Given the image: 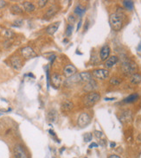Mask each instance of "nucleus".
Wrapping results in <instances>:
<instances>
[{
	"instance_id": "nucleus-4",
	"label": "nucleus",
	"mask_w": 141,
	"mask_h": 158,
	"mask_svg": "<svg viewBox=\"0 0 141 158\" xmlns=\"http://www.w3.org/2000/svg\"><path fill=\"white\" fill-rule=\"evenodd\" d=\"M89 123H90V116L88 115V113L83 112V113H82L79 116L78 120H77V124H78L79 127L84 128L87 126Z\"/></svg>"
},
{
	"instance_id": "nucleus-29",
	"label": "nucleus",
	"mask_w": 141,
	"mask_h": 158,
	"mask_svg": "<svg viewBox=\"0 0 141 158\" xmlns=\"http://www.w3.org/2000/svg\"><path fill=\"white\" fill-rule=\"evenodd\" d=\"M94 133H95V136H96L97 137H99V138H101V137H104V135H103V133L101 132V131H94Z\"/></svg>"
},
{
	"instance_id": "nucleus-24",
	"label": "nucleus",
	"mask_w": 141,
	"mask_h": 158,
	"mask_svg": "<svg viewBox=\"0 0 141 158\" xmlns=\"http://www.w3.org/2000/svg\"><path fill=\"white\" fill-rule=\"evenodd\" d=\"M11 12L14 13V14H21L22 12V10H21V8H20L18 5L15 4L11 7Z\"/></svg>"
},
{
	"instance_id": "nucleus-31",
	"label": "nucleus",
	"mask_w": 141,
	"mask_h": 158,
	"mask_svg": "<svg viewBox=\"0 0 141 158\" xmlns=\"http://www.w3.org/2000/svg\"><path fill=\"white\" fill-rule=\"evenodd\" d=\"M14 23L16 24V25H18V26H21L22 24V20H21V19L16 20V21L14 22Z\"/></svg>"
},
{
	"instance_id": "nucleus-33",
	"label": "nucleus",
	"mask_w": 141,
	"mask_h": 158,
	"mask_svg": "<svg viewBox=\"0 0 141 158\" xmlns=\"http://www.w3.org/2000/svg\"><path fill=\"white\" fill-rule=\"evenodd\" d=\"M98 146H99V145H98V144H96V143H92V144H90V145H89V148H90V149H93V148H97Z\"/></svg>"
},
{
	"instance_id": "nucleus-25",
	"label": "nucleus",
	"mask_w": 141,
	"mask_h": 158,
	"mask_svg": "<svg viewBox=\"0 0 141 158\" xmlns=\"http://www.w3.org/2000/svg\"><path fill=\"white\" fill-rule=\"evenodd\" d=\"M120 82H121V80L119 78H115V77H114L110 80V84L114 85V86H118V85L120 84Z\"/></svg>"
},
{
	"instance_id": "nucleus-2",
	"label": "nucleus",
	"mask_w": 141,
	"mask_h": 158,
	"mask_svg": "<svg viewBox=\"0 0 141 158\" xmlns=\"http://www.w3.org/2000/svg\"><path fill=\"white\" fill-rule=\"evenodd\" d=\"M100 99V95L98 93L95 92H91L90 93H88L84 97L83 99V103L85 105V106L87 107H91L93 106L95 103H97L99 101V99Z\"/></svg>"
},
{
	"instance_id": "nucleus-17",
	"label": "nucleus",
	"mask_w": 141,
	"mask_h": 158,
	"mask_svg": "<svg viewBox=\"0 0 141 158\" xmlns=\"http://www.w3.org/2000/svg\"><path fill=\"white\" fill-rule=\"evenodd\" d=\"M24 8L27 12H32V11L36 10L35 5H34L32 3H30V2H24Z\"/></svg>"
},
{
	"instance_id": "nucleus-26",
	"label": "nucleus",
	"mask_w": 141,
	"mask_h": 158,
	"mask_svg": "<svg viewBox=\"0 0 141 158\" xmlns=\"http://www.w3.org/2000/svg\"><path fill=\"white\" fill-rule=\"evenodd\" d=\"M73 29H74V26H73V25H71V24H68V25L67 26V30H66V35H67V36H69V35H71Z\"/></svg>"
},
{
	"instance_id": "nucleus-22",
	"label": "nucleus",
	"mask_w": 141,
	"mask_h": 158,
	"mask_svg": "<svg viewBox=\"0 0 141 158\" xmlns=\"http://www.w3.org/2000/svg\"><path fill=\"white\" fill-rule=\"evenodd\" d=\"M123 5L128 10H133V2L132 1H123Z\"/></svg>"
},
{
	"instance_id": "nucleus-20",
	"label": "nucleus",
	"mask_w": 141,
	"mask_h": 158,
	"mask_svg": "<svg viewBox=\"0 0 141 158\" xmlns=\"http://www.w3.org/2000/svg\"><path fill=\"white\" fill-rule=\"evenodd\" d=\"M138 99V95L137 94V93H135V94H132L130 96H128L127 98H126L124 101H125V102H126V103H132V102H134V101H136Z\"/></svg>"
},
{
	"instance_id": "nucleus-16",
	"label": "nucleus",
	"mask_w": 141,
	"mask_h": 158,
	"mask_svg": "<svg viewBox=\"0 0 141 158\" xmlns=\"http://www.w3.org/2000/svg\"><path fill=\"white\" fill-rule=\"evenodd\" d=\"M132 118V112L130 111H126L125 112L122 113L121 117H120V120L122 122H129Z\"/></svg>"
},
{
	"instance_id": "nucleus-35",
	"label": "nucleus",
	"mask_w": 141,
	"mask_h": 158,
	"mask_svg": "<svg viewBox=\"0 0 141 158\" xmlns=\"http://www.w3.org/2000/svg\"><path fill=\"white\" fill-rule=\"evenodd\" d=\"M108 158H121V157L117 155H112V156H110V157H108Z\"/></svg>"
},
{
	"instance_id": "nucleus-34",
	"label": "nucleus",
	"mask_w": 141,
	"mask_h": 158,
	"mask_svg": "<svg viewBox=\"0 0 141 158\" xmlns=\"http://www.w3.org/2000/svg\"><path fill=\"white\" fill-rule=\"evenodd\" d=\"M5 4H6V3H5L4 1H0V8H3V7H4Z\"/></svg>"
},
{
	"instance_id": "nucleus-11",
	"label": "nucleus",
	"mask_w": 141,
	"mask_h": 158,
	"mask_svg": "<svg viewBox=\"0 0 141 158\" xmlns=\"http://www.w3.org/2000/svg\"><path fill=\"white\" fill-rule=\"evenodd\" d=\"M59 25H60L59 22H54V23L50 24V25L46 29V33L48 34V35H54V34L56 33V31L58 29V28H59Z\"/></svg>"
},
{
	"instance_id": "nucleus-12",
	"label": "nucleus",
	"mask_w": 141,
	"mask_h": 158,
	"mask_svg": "<svg viewBox=\"0 0 141 158\" xmlns=\"http://www.w3.org/2000/svg\"><path fill=\"white\" fill-rule=\"evenodd\" d=\"M74 108V104L69 100H65L62 104V111L63 112H68L69 111H71Z\"/></svg>"
},
{
	"instance_id": "nucleus-23",
	"label": "nucleus",
	"mask_w": 141,
	"mask_h": 158,
	"mask_svg": "<svg viewBox=\"0 0 141 158\" xmlns=\"http://www.w3.org/2000/svg\"><path fill=\"white\" fill-rule=\"evenodd\" d=\"M85 12V9L82 8L80 5H77L76 7V9H74V13H76V15H78V16H82V14Z\"/></svg>"
},
{
	"instance_id": "nucleus-38",
	"label": "nucleus",
	"mask_w": 141,
	"mask_h": 158,
	"mask_svg": "<svg viewBox=\"0 0 141 158\" xmlns=\"http://www.w3.org/2000/svg\"><path fill=\"white\" fill-rule=\"evenodd\" d=\"M80 25H82V20H80V21L79 22V23H78V27H77V30H79V29H80Z\"/></svg>"
},
{
	"instance_id": "nucleus-21",
	"label": "nucleus",
	"mask_w": 141,
	"mask_h": 158,
	"mask_svg": "<svg viewBox=\"0 0 141 158\" xmlns=\"http://www.w3.org/2000/svg\"><path fill=\"white\" fill-rule=\"evenodd\" d=\"M56 11H57V7H56V6L50 7V8L47 10L46 15H45V16H48V17H51L52 16H54V15L56 14Z\"/></svg>"
},
{
	"instance_id": "nucleus-13",
	"label": "nucleus",
	"mask_w": 141,
	"mask_h": 158,
	"mask_svg": "<svg viewBox=\"0 0 141 158\" xmlns=\"http://www.w3.org/2000/svg\"><path fill=\"white\" fill-rule=\"evenodd\" d=\"M51 81H52V84H53L54 86H61L62 82V76L60 74H54L52 75Z\"/></svg>"
},
{
	"instance_id": "nucleus-40",
	"label": "nucleus",
	"mask_w": 141,
	"mask_h": 158,
	"mask_svg": "<svg viewBox=\"0 0 141 158\" xmlns=\"http://www.w3.org/2000/svg\"><path fill=\"white\" fill-rule=\"evenodd\" d=\"M138 50H141V42H140V44L138 45Z\"/></svg>"
},
{
	"instance_id": "nucleus-19",
	"label": "nucleus",
	"mask_w": 141,
	"mask_h": 158,
	"mask_svg": "<svg viewBox=\"0 0 141 158\" xmlns=\"http://www.w3.org/2000/svg\"><path fill=\"white\" fill-rule=\"evenodd\" d=\"M48 118L50 121L51 122H54L56 119H57V113L54 110L50 111V112L48 113Z\"/></svg>"
},
{
	"instance_id": "nucleus-8",
	"label": "nucleus",
	"mask_w": 141,
	"mask_h": 158,
	"mask_svg": "<svg viewBox=\"0 0 141 158\" xmlns=\"http://www.w3.org/2000/svg\"><path fill=\"white\" fill-rule=\"evenodd\" d=\"M14 154L16 158H27L26 153L21 145H16L14 148Z\"/></svg>"
},
{
	"instance_id": "nucleus-6",
	"label": "nucleus",
	"mask_w": 141,
	"mask_h": 158,
	"mask_svg": "<svg viewBox=\"0 0 141 158\" xmlns=\"http://www.w3.org/2000/svg\"><path fill=\"white\" fill-rule=\"evenodd\" d=\"M21 54L24 56V58H26V59H30V58H33L36 56V53L34 51V49L30 47H25V48H22Z\"/></svg>"
},
{
	"instance_id": "nucleus-27",
	"label": "nucleus",
	"mask_w": 141,
	"mask_h": 158,
	"mask_svg": "<svg viewBox=\"0 0 141 158\" xmlns=\"http://www.w3.org/2000/svg\"><path fill=\"white\" fill-rule=\"evenodd\" d=\"M92 138H93V136H92L91 133H86L84 135V141L85 142H90L92 140Z\"/></svg>"
},
{
	"instance_id": "nucleus-15",
	"label": "nucleus",
	"mask_w": 141,
	"mask_h": 158,
	"mask_svg": "<svg viewBox=\"0 0 141 158\" xmlns=\"http://www.w3.org/2000/svg\"><path fill=\"white\" fill-rule=\"evenodd\" d=\"M118 62V57L117 56H111L110 58H108V60H106V63H105V66L108 68H111L116 63Z\"/></svg>"
},
{
	"instance_id": "nucleus-7",
	"label": "nucleus",
	"mask_w": 141,
	"mask_h": 158,
	"mask_svg": "<svg viewBox=\"0 0 141 158\" xmlns=\"http://www.w3.org/2000/svg\"><path fill=\"white\" fill-rule=\"evenodd\" d=\"M76 72H77L76 67H74V66L71 65V64L67 65L64 67V69H63V74H64L65 77H67V78L72 77L73 75H74L76 74Z\"/></svg>"
},
{
	"instance_id": "nucleus-41",
	"label": "nucleus",
	"mask_w": 141,
	"mask_h": 158,
	"mask_svg": "<svg viewBox=\"0 0 141 158\" xmlns=\"http://www.w3.org/2000/svg\"><path fill=\"white\" fill-rule=\"evenodd\" d=\"M52 158H56V157H52Z\"/></svg>"
},
{
	"instance_id": "nucleus-18",
	"label": "nucleus",
	"mask_w": 141,
	"mask_h": 158,
	"mask_svg": "<svg viewBox=\"0 0 141 158\" xmlns=\"http://www.w3.org/2000/svg\"><path fill=\"white\" fill-rule=\"evenodd\" d=\"M130 80H131V82L132 84H136L137 85V84L140 83V82H141V74L135 73V74H133L131 76Z\"/></svg>"
},
{
	"instance_id": "nucleus-1",
	"label": "nucleus",
	"mask_w": 141,
	"mask_h": 158,
	"mask_svg": "<svg viewBox=\"0 0 141 158\" xmlns=\"http://www.w3.org/2000/svg\"><path fill=\"white\" fill-rule=\"evenodd\" d=\"M110 21V25L112 29L115 31H119L121 29L122 25H123V19H122V14L121 13H114L110 16L109 18Z\"/></svg>"
},
{
	"instance_id": "nucleus-9",
	"label": "nucleus",
	"mask_w": 141,
	"mask_h": 158,
	"mask_svg": "<svg viewBox=\"0 0 141 158\" xmlns=\"http://www.w3.org/2000/svg\"><path fill=\"white\" fill-rule=\"evenodd\" d=\"M109 54H110V48L108 45H104L101 48L100 52V57L101 61H106L108 58Z\"/></svg>"
},
{
	"instance_id": "nucleus-39",
	"label": "nucleus",
	"mask_w": 141,
	"mask_h": 158,
	"mask_svg": "<svg viewBox=\"0 0 141 158\" xmlns=\"http://www.w3.org/2000/svg\"><path fill=\"white\" fill-rule=\"evenodd\" d=\"M87 28H88V20H87V22H86V26H85V28H84V29L87 30Z\"/></svg>"
},
{
	"instance_id": "nucleus-14",
	"label": "nucleus",
	"mask_w": 141,
	"mask_h": 158,
	"mask_svg": "<svg viewBox=\"0 0 141 158\" xmlns=\"http://www.w3.org/2000/svg\"><path fill=\"white\" fill-rule=\"evenodd\" d=\"M97 87H98V85L96 83V81H95L94 80H90V81H88V84L84 86V90H85V91H88V92L94 91V90L96 89Z\"/></svg>"
},
{
	"instance_id": "nucleus-32",
	"label": "nucleus",
	"mask_w": 141,
	"mask_h": 158,
	"mask_svg": "<svg viewBox=\"0 0 141 158\" xmlns=\"http://www.w3.org/2000/svg\"><path fill=\"white\" fill-rule=\"evenodd\" d=\"M13 35V33L10 30H6V33H5V35H6V37H11V35Z\"/></svg>"
},
{
	"instance_id": "nucleus-28",
	"label": "nucleus",
	"mask_w": 141,
	"mask_h": 158,
	"mask_svg": "<svg viewBox=\"0 0 141 158\" xmlns=\"http://www.w3.org/2000/svg\"><path fill=\"white\" fill-rule=\"evenodd\" d=\"M68 22H69V24L73 25V24L76 22V17H74V16H68Z\"/></svg>"
},
{
	"instance_id": "nucleus-5",
	"label": "nucleus",
	"mask_w": 141,
	"mask_h": 158,
	"mask_svg": "<svg viewBox=\"0 0 141 158\" xmlns=\"http://www.w3.org/2000/svg\"><path fill=\"white\" fill-rule=\"evenodd\" d=\"M93 75L94 76V78L99 79V80H106L109 76V72L108 70L104 68L96 69L93 72Z\"/></svg>"
},
{
	"instance_id": "nucleus-30",
	"label": "nucleus",
	"mask_w": 141,
	"mask_h": 158,
	"mask_svg": "<svg viewBox=\"0 0 141 158\" xmlns=\"http://www.w3.org/2000/svg\"><path fill=\"white\" fill-rule=\"evenodd\" d=\"M47 3V1L46 0H42V1H38V5L40 7H44L45 4Z\"/></svg>"
},
{
	"instance_id": "nucleus-36",
	"label": "nucleus",
	"mask_w": 141,
	"mask_h": 158,
	"mask_svg": "<svg viewBox=\"0 0 141 158\" xmlns=\"http://www.w3.org/2000/svg\"><path fill=\"white\" fill-rule=\"evenodd\" d=\"M116 146V144L115 143H110V147L111 148H114Z\"/></svg>"
},
{
	"instance_id": "nucleus-42",
	"label": "nucleus",
	"mask_w": 141,
	"mask_h": 158,
	"mask_svg": "<svg viewBox=\"0 0 141 158\" xmlns=\"http://www.w3.org/2000/svg\"><path fill=\"white\" fill-rule=\"evenodd\" d=\"M85 158H88V157H85Z\"/></svg>"
},
{
	"instance_id": "nucleus-10",
	"label": "nucleus",
	"mask_w": 141,
	"mask_h": 158,
	"mask_svg": "<svg viewBox=\"0 0 141 158\" xmlns=\"http://www.w3.org/2000/svg\"><path fill=\"white\" fill-rule=\"evenodd\" d=\"M10 63L15 70H20L22 67V61L18 56H13L10 59Z\"/></svg>"
},
{
	"instance_id": "nucleus-37",
	"label": "nucleus",
	"mask_w": 141,
	"mask_h": 158,
	"mask_svg": "<svg viewBox=\"0 0 141 158\" xmlns=\"http://www.w3.org/2000/svg\"><path fill=\"white\" fill-rule=\"evenodd\" d=\"M114 99H115V98H106V99H105V100H114Z\"/></svg>"
},
{
	"instance_id": "nucleus-3",
	"label": "nucleus",
	"mask_w": 141,
	"mask_h": 158,
	"mask_svg": "<svg viewBox=\"0 0 141 158\" xmlns=\"http://www.w3.org/2000/svg\"><path fill=\"white\" fill-rule=\"evenodd\" d=\"M121 69L125 74H132L137 70V65L133 61H127L123 63Z\"/></svg>"
}]
</instances>
